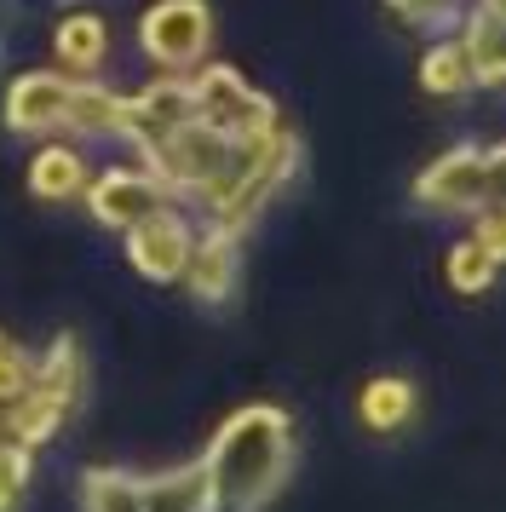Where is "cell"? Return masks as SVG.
Segmentation results:
<instances>
[{"instance_id":"1","label":"cell","mask_w":506,"mask_h":512,"mask_svg":"<svg viewBox=\"0 0 506 512\" xmlns=\"http://www.w3.org/2000/svg\"><path fill=\"white\" fill-rule=\"evenodd\" d=\"M288 415L282 409H242L213 438V455L202 461L213 507L219 512H265L271 495L288 484Z\"/></svg>"},{"instance_id":"2","label":"cell","mask_w":506,"mask_h":512,"mask_svg":"<svg viewBox=\"0 0 506 512\" xmlns=\"http://www.w3.org/2000/svg\"><path fill=\"white\" fill-rule=\"evenodd\" d=\"M495 179H501V150L495 144H460L420 173L414 202L426 213H472L495 202Z\"/></svg>"},{"instance_id":"3","label":"cell","mask_w":506,"mask_h":512,"mask_svg":"<svg viewBox=\"0 0 506 512\" xmlns=\"http://www.w3.org/2000/svg\"><path fill=\"white\" fill-rule=\"evenodd\" d=\"M190 93H196V116L213 121V127H225V133H236V139H265V133H276L271 98L253 93L236 70H207L202 81H190Z\"/></svg>"},{"instance_id":"4","label":"cell","mask_w":506,"mask_h":512,"mask_svg":"<svg viewBox=\"0 0 506 512\" xmlns=\"http://www.w3.org/2000/svg\"><path fill=\"white\" fill-rule=\"evenodd\" d=\"M144 52L167 64V70H190L196 58L207 52V35H213V12H207L202 0H156L150 12H144Z\"/></svg>"},{"instance_id":"5","label":"cell","mask_w":506,"mask_h":512,"mask_svg":"<svg viewBox=\"0 0 506 512\" xmlns=\"http://www.w3.org/2000/svg\"><path fill=\"white\" fill-rule=\"evenodd\" d=\"M196 116V93H190V81H156V87H144L138 98L121 93V127H115V139H133L144 150H156L167 133H179L184 121Z\"/></svg>"},{"instance_id":"6","label":"cell","mask_w":506,"mask_h":512,"mask_svg":"<svg viewBox=\"0 0 506 512\" xmlns=\"http://www.w3.org/2000/svg\"><path fill=\"white\" fill-rule=\"evenodd\" d=\"M127 259L138 265V277H150V282L184 277V259H190V231H184V219H173L167 208L144 213L138 225H127Z\"/></svg>"},{"instance_id":"7","label":"cell","mask_w":506,"mask_h":512,"mask_svg":"<svg viewBox=\"0 0 506 512\" xmlns=\"http://www.w3.org/2000/svg\"><path fill=\"white\" fill-rule=\"evenodd\" d=\"M69 93H75V81H64V75H23L6 93V127L12 133H58L69 121Z\"/></svg>"},{"instance_id":"8","label":"cell","mask_w":506,"mask_h":512,"mask_svg":"<svg viewBox=\"0 0 506 512\" xmlns=\"http://www.w3.org/2000/svg\"><path fill=\"white\" fill-rule=\"evenodd\" d=\"M156 208H167V190L156 179H144V173H104L92 185V219L110 225V231H127Z\"/></svg>"},{"instance_id":"9","label":"cell","mask_w":506,"mask_h":512,"mask_svg":"<svg viewBox=\"0 0 506 512\" xmlns=\"http://www.w3.org/2000/svg\"><path fill=\"white\" fill-rule=\"evenodd\" d=\"M460 52H466V70H472L478 87H495V81H501V70H506V58H501V0H478V6H472V18L460 29Z\"/></svg>"},{"instance_id":"10","label":"cell","mask_w":506,"mask_h":512,"mask_svg":"<svg viewBox=\"0 0 506 512\" xmlns=\"http://www.w3.org/2000/svg\"><path fill=\"white\" fill-rule=\"evenodd\" d=\"M184 277H190V288H196L202 300H225L230 282H236V242H230V231H213L202 248L190 242Z\"/></svg>"},{"instance_id":"11","label":"cell","mask_w":506,"mask_h":512,"mask_svg":"<svg viewBox=\"0 0 506 512\" xmlns=\"http://www.w3.org/2000/svg\"><path fill=\"white\" fill-rule=\"evenodd\" d=\"M357 409H363V426H374V432H397V426H409L414 420L420 392H414L409 380H397V374H380V380H368L363 386Z\"/></svg>"},{"instance_id":"12","label":"cell","mask_w":506,"mask_h":512,"mask_svg":"<svg viewBox=\"0 0 506 512\" xmlns=\"http://www.w3.org/2000/svg\"><path fill=\"white\" fill-rule=\"evenodd\" d=\"M138 489H144V512H213V489H207V472H202V466L144 478Z\"/></svg>"},{"instance_id":"13","label":"cell","mask_w":506,"mask_h":512,"mask_svg":"<svg viewBox=\"0 0 506 512\" xmlns=\"http://www.w3.org/2000/svg\"><path fill=\"white\" fill-rule=\"evenodd\" d=\"M81 185H87V167H81V156L64 150V144H46L41 156H35V167H29V190L46 196V202H64V196H75Z\"/></svg>"},{"instance_id":"14","label":"cell","mask_w":506,"mask_h":512,"mask_svg":"<svg viewBox=\"0 0 506 512\" xmlns=\"http://www.w3.org/2000/svg\"><path fill=\"white\" fill-rule=\"evenodd\" d=\"M104 52H110V29H104V18L75 12V18L58 24V58H64L69 70H98Z\"/></svg>"},{"instance_id":"15","label":"cell","mask_w":506,"mask_h":512,"mask_svg":"<svg viewBox=\"0 0 506 512\" xmlns=\"http://www.w3.org/2000/svg\"><path fill=\"white\" fill-rule=\"evenodd\" d=\"M495 265H501V254H489L478 236H466V242L449 248V282H455L460 294H483L495 282Z\"/></svg>"},{"instance_id":"16","label":"cell","mask_w":506,"mask_h":512,"mask_svg":"<svg viewBox=\"0 0 506 512\" xmlns=\"http://www.w3.org/2000/svg\"><path fill=\"white\" fill-rule=\"evenodd\" d=\"M87 512H144V489L127 472H87Z\"/></svg>"},{"instance_id":"17","label":"cell","mask_w":506,"mask_h":512,"mask_svg":"<svg viewBox=\"0 0 506 512\" xmlns=\"http://www.w3.org/2000/svg\"><path fill=\"white\" fill-rule=\"evenodd\" d=\"M420 81H426V93H437V98L460 93V87L472 81V70H466V52H460V41H443V47L426 52V64H420Z\"/></svg>"},{"instance_id":"18","label":"cell","mask_w":506,"mask_h":512,"mask_svg":"<svg viewBox=\"0 0 506 512\" xmlns=\"http://www.w3.org/2000/svg\"><path fill=\"white\" fill-rule=\"evenodd\" d=\"M23 489H29V449L0 443V512H18Z\"/></svg>"},{"instance_id":"19","label":"cell","mask_w":506,"mask_h":512,"mask_svg":"<svg viewBox=\"0 0 506 512\" xmlns=\"http://www.w3.org/2000/svg\"><path fill=\"white\" fill-rule=\"evenodd\" d=\"M391 6H397L403 18H420V24H426V18H437V0H391Z\"/></svg>"},{"instance_id":"20","label":"cell","mask_w":506,"mask_h":512,"mask_svg":"<svg viewBox=\"0 0 506 512\" xmlns=\"http://www.w3.org/2000/svg\"><path fill=\"white\" fill-rule=\"evenodd\" d=\"M0 346H6V334H0Z\"/></svg>"}]
</instances>
